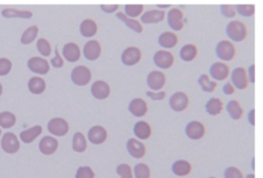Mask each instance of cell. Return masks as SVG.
I'll use <instances>...</instances> for the list:
<instances>
[{
	"label": "cell",
	"mask_w": 263,
	"mask_h": 178,
	"mask_svg": "<svg viewBox=\"0 0 263 178\" xmlns=\"http://www.w3.org/2000/svg\"><path fill=\"white\" fill-rule=\"evenodd\" d=\"M171 5L170 4H158L157 5V7L160 9V8H168V7H170Z\"/></svg>",
	"instance_id": "53"
},
{
	"label": "cell",
	"mask_w": 263,
	"mask_h": 178,
	"mask_svg": "<svg viewBox=\"0 0 263 178\" xmlns=\"http://www.w3.org/2000/svg\"><path fill=\"white\" fill-rule=\"evenodd\" d=\"M245 178H255V175L253 173H249Z\"/></svg>",
	"instance_id": "55"
},
{
	"label": "cell",
	"mask_w": 263,
	"mask_h": 178,
	"mask_svg": "<svg viewBox=\"0 0 263 178\" xmlns=\"http://www.w3.org/2000/svg\"><path fill=\"white\" fill-rule=\"evenodd\" d=\"M12 69V62L7 58H0V77H3L10 73Z\"/></svg>",
	"instance_id": "44"
},
{
	"label": "cell",
	"mask_w": 263,
	"mask_h": 178,
	"mask_svg": "<svg viewBox=\"0 0 263 178\" xmlns=\"http://www.w3.org/2000/svg\"><path fill=\"white\" fill-rule=\"evenodd\" d=\"M166 12L162 9H150L145 11L140 18L142 24H158L166 18Z\"/></svg>",
	"instance_id": "22"
},
{
	"label": "cell",
	"mask_w": 263,
	"mask_h": 178,
	"mask_svg": "<svg viewBox=\"0 0 263 178\" xmlns=\"http://www.w3.org/2000/svg\"><path fill=\"white\" fill-rule=\"evenodd\" d=\"M226 34L230 40L242 42L248 35V29L243 22L232 21L226 26Z\"/></svg>",
	"instance_id": "1"
},
{
	"label": "cell",
	"mask_w": 263,
	"mask_h": 178,
	"mask_svg": "<svg viewBox=\"0 0 263 178\" xmlns=\"http://www.w3.org/2000/svg\"><path fill=\"white\" fill-rule=\"evenodd\" d=\"M144 11L143 4H127L124 6V14L129 18L137 19L138 17H141Z\"/></svg>",
	"instance_id": "40"
},
{
	"label": "cell",
	"mask_w": 263,
	"mask_h": 178,
	"mask_svg": "<svg viewBox=\"0 0 263 178\" xmlns=\"http://www.w3.org/2000/svg\"><path fill=\"white\" fill-rule=\"evenodd\" d=\"M167 78L166 75L160 72V71H151L147 75V85L150 88V90L152 91H160L162 88H164L166 84Z\"/></svg>",
	"instance_id": "9"
},
{
	"label": "cell",
	"mask_w": 263,
	"mask_h": 178,
	"mask_svg": "<svg viewBox=\"0 0 263 178\" xmlns=\"http://www.w3.org/2000/svg\"><path fill=\"white\" fill-rule=\"evenodd\" d=\"M82 55L87 60H97L102 55V46L98 40L91 39L83 45Z\"/></svg>",
	"instance_id": "7"
},
{
	"label": "cell",
	"mask_w": 263,
	"mask_h": 178,
	"mask_svg": "<svg viewBox=\"0 0 263 178\" xmlns=\"http://www.w3.org/2000/svg\"><path fill=\"white\" fill-rule=\"evenodd\" d=\"M116 18L118 20H120L124 25L128 28H130L132 31H134L135 33H138L140 34L143 32V25L140 21H138L137 19H132V18H129L124 12L122 11H117L116 12Z\"/></svg>",
	"instance_id": "26"
},
{
	"label": "cell",
	"mask_w": 263,
	"mask_h": 178,
	"mask_svg": "<svg viewBox=\"0 0 263 178\" xmlns=\"http://www.w3.org/2000/svg\"><path fill=\"white\" fill-rule=\"evenodd\" d=\"M222 90H223V92H224L225 94L230 95V94H232V93L234 92L235 88H234V86L231 84V82H227V83H225V84H224V86H223V88H222Z\"/></svg>",
	"instance_id": "50"
},
{
	"label": "cell",
	"mask_w": 263,
	"mask_h": 178,
	"mask_svg": "<svg viewBox=\"0 0 263 178\" xmlns=\"http://www.w3.org/2000/svg\"><path fill=\"white\" fill-rule=\"evenodd\" d=\"M206 112L211 116H217L223 110V103L222 100L216 97L210 98L206 104Z\"/></svg>",
	"instance_id": "35"
},
{
	"label": "cell",
	"mask_w": 263,
	"mask_h": 178,
	"mask_svg": "<svg viewBox=\"0 0 263 178\" xmlns=\"http://www.w3.org/2000/svg\"><path fill=\"white\" fill-rule=\"evenodd\" d=\"M146 95L152 100H162L166 97V91L160 90V91H152V90H148L146 91Z\"/></svg>",
	"instance_id": "48"
},
{
	"label": "cell",
	"mask_w": 263,
	"mask_h": 178,
	"mask_svg": "<svg viewBox=\"0 0 263 178\" xmlns=\"http://www.w3.org/2000/svg\"><path fill=\"white\" fill-rule=\"evenodd\" d=\"M177 43H178V36L174 32L166 31L162 32L158 36V44L165 49L173 48L177 45Z\"/></svg>",
	"instance_id": "28"
},
{
	"label": "cell",
	"mask_w": 263,
	"mask_h": 178,
	"mask_svg": "<svg viewBox=\"0 0 263 178\" xmlns=\"http://www.w3.org/2000/svg\"><path fill=\"white\" fill-rule=\"evenodd\" d=\"M2 130H1V128H0V139H1V137H2Z\"/></svg>",
	"instance_id": "56"
},
{
	"label": "cell",
	"mask_w": 263,
	"mask_h": 178,
	"mask_svg": "<svg viewBox=\"0 0 263 178\" xmlns=\"http://www.w3.org/2000/svg\"><path fill=\"white\" fill-rule=\"evenodd\" d=\"M70 129L69 123L60 117L52 118L47 123V131L51 133L53 136L57 137H62L65 136Z\"/></svg>",
	"instance_id": "4"
},
{
	"label": "cell",
	"mask_w": 263,
	"mask_h": 178,
	"mask_svg": "<svg viewBox=\"0 0 263 178\" xmlns=\"http://www.w3.org/2000/svg\"><path fill=\"white\" fill-rule=\"evenodd\" d=\"M224 178H244V176L239 168L230 166L224 170Z\"/></svg>",
	"instance_id": "46"
},
{
	"label": "cell",
	"mask_w": 263,
	"mask_h": 178,
	"mask_svg": "<svg viewBox=\"0 0 263 178\" xmlns=\"http://www.w3.org/2000/svg\"><path fill=\"white\" fill-rule=\"evenodd\" d=\"M188 103H189L188 96H187V94L182 91H177V92L173 93L169 100L170 108L174 112H177V113L183 112L184 110H186V108L188 107Z\"/></svg>",
	"instance_id": "15"
},
{
	"label": "cell",
	"mask_w": 263,
	"mask_h": 178,
	"mask_svg": "<svg viewBox=\"0 0 263 178\" xmlns=\"http://www.w3.org/2000/svg\"><path fill=\"white\" fill-rule=\"evenodd\" d=\"M127 150L134 159H142L146 155V147L142 141L135 137H131L127 142Z\"/></svg>",
	"instance_id": "14"
},
{
	"label": "cell",
	"mask_w": 263,
	"mask_h": 178,
	"mask_svg": "<svg viewBox=\"0 0 263 178\" xmlns=\"http://www.w3.org/2000/svg\"><path fill=\"white\" fill-rule=\"evenodd\" d=\"M172 172L179 177L187 176L191 172V165L186 160H177L172 165Z\"/></svg>",
	"instance_id": "30"
},
{
	"label": "cell",
	"mask_w": 263,
	"mask_h": 178,
	"mask_svg": "<svg viewBox=\"0 0 263 178\" xmlns=\"http://www.w3.org/2000/svg\"><path fill=\"white\" fill-rule=\"evenodd\" d=\"M142 59V52L139 47L129 46L123 50L120 56L121 62L127 67H133L137 65Z\"/></svg>",
	"instance_id": "6"
},
{
	"label": "cell",
	"mask_w": 263,
	"mask_h": 178,
	"mask_svg": "<svg viewBox=\"0 0 263 178\" xmlns=\"http://www.w3.org/2000/svg\"><path fill=\"white\" fill-rule=\"evenodd\" d=\"M28 89L32 94L40 95L45 91L46 83L39 76H33L28 81Z\"/></svg>",
	"instance_id": "29"
},
{
	"label": "cell",
	"mask_w": 263,
	"mask_h": 178,
	"mask_svg": "<svg viewBox=\"0 0 263 178\" xmlns=\"http://www.w3.org/2000/svg\"><path fill=\"white\" fill-rule=\"evenodd\" d=\"M129 112L136 118L144 117L148 112V106L146 101L141 97L133 98L129 104Z\"/></svg>",
	"instance_id": "21"
},
{
	"label": "cell",
	"mask_w": 263,
	"mask_h": 178,
	"mask_svg": "<svg viewBox=\"0 0 263 178\" xmlns=\"http://www.w3.org/2000/svg\"><path fill=\"white\" fill-rule=\"evenodd\" d=\"M134 134L140 141H146L152 134V128L146 121H138L134 125Z\"/></svg>",
	"instance_id": "24"
},
{
	"label": "cell",
	"mask_w": 263,
	"mask_h": 178,
	"mask_svg": "<svg viewBox=\"0 0 263 178\" xmlns=\"http://www.w3.org/2000/svg\"><path fill=\"white\" fill-rule=\"evenodd\" d=\"M185 133L187 137L192 139V141H198L203 138L206 133V128L203 123L198 121H191L185 127Z\"/></svg>",
	"instance_id": "20"
},
{
	"label": "cell",
	"mask_w": 263,
	"mask_h": 178,
	"mask_svg": "<svg viewBox=\"0 0 263 178\" xmlns=\"http://www.w3.org/2000/svg\"><path fill=\"white\" fill-rule=\"evenodd\" d=\"M96 174L90 166H80L75 173V178H95Z\"/></svg>",
	"instance_id": "43"
},
{
	"label": "cell",
	"mask_w": 263,
	"mask_h": 178,
	"mask_svg": "<svg viewBox=\"0 0 263 178\" xmlns=\"http://www.w3.org/2000/svg\"><path fill=\"white\" fill-rule=\"evenodd\" d=\"M248 121L252 126H255V110H251L248 115Z\"/></svg>",
	"instance_id": "52"
},
{
	"label": "cell",
	"mask_w": 263,
	"mask_h": 178,
	"mask_svg": "<svg viewBox=\"0 0 263 178\" xmlns=\"http://www.w3.org/2000/svg\"><path fill=\"white\" fill-rule=\"evenodd\" d=\"M216 55L223 61H229L235 56V48L229 40H222L216 46Z\"/></svg>",
	"instance_id": "12"
},
{
	"label": "cell",
	"mask_w": 263,
	"mask_h": 178,
	"mask_svg": "<svg viewBox=\"0 0 263 178\" xmlns=\"http://www.w3.org/2000/svg\"><path fill=\"white\" fill-rule=\"evenodd\" d=\"M91 93L96 99L103 100L110 96L111 87L104 80H96L91 86Z\"/></svg>",
	"instance_id": "16"
},
{
	"label": "cell",
	"mask_w": 263,
	"mask_h": 178,
	"mask_svg": "<svg viewBox=\"0 0 263 178\" xmlns=\"http://www.w3.org/2000/svg\"><path fill=\"white\" fill-rule=\"evenodd\" d=\"M174 60H175V59H174L173 54L166 49L157 50V52L153 56L154 65L161 70L170 69L173 66Z\"/></svg>",
	"instance_id": "8"
},
{
	"label": "cell",
	"mask_w": 263,
	"mask_h": 178,
	"mask_svg": "<svg viewBox=\"0 0 263 178\" xmlns=\"http://www.w3.org/2000/svg\"><path fill=\"white\" fill-rule=\"evenodd\" d=\"M0 147L5 154L15 155L21 148L19 137L12 132H5L0 139Z\"/></svg>",
	"instance_id": "2"
},
{
	"label": "cell",
	"mask_w": 263,
	"mask_h": 178,
	"mask_svg": "<svg viewBox=\"0 0 263 178\" xmlns=\"http://www.w3.org/2000/svg\"><path fill=\"white\" fill-rule=\"evenodd\" d=\"M39 29L36 25H32V26L28 27L27 29H25V31L22 33L20 42L23 45H29L32 42H34L37 39V36H38Z\"/></svg>",
	"instance_id": "31"
},
{
	"label": "cell",
	"mask_w": 263,
	"mask_h": 178,
	"mask_svg": "<svg viewBox=\"0 0 263 178\" xmlns=\"http://www.w3.org/2000/svg\"><path fill=\"white\" fill-rule=\"evenodd\" d=\"M62 56L69 62H76L81 58V50L75 42H67L62 48Z\"/></svg>",
	"instance_id": "18"
},
{
	"label": "cell",
	"mask_w": 263,
	"mask_h": 178,
	"mask_svg": "<svg viewBox=\"0 0 263 178\" xmlns=\"http://www.w3.org/2000/svg\"><path fill=\"white\" fill-rule=\"evenodd\" d=\"M198 85L202 88V90L205 92H213L217 87V82L215 80L211 79L207 74H202L198 77L197 80Z\"/></svg>",
	"instance_id": "36"
},
{
	"label": "cell",
	"mask_w": 263,
	"mask_h": 178,
	"mask_svg": "<svg viewBox=\"0 0 263 178\" xmlns=\"http://www.w3.org/2000/svg\"><path fill=\"white\" fill-rule=\"evenodd\" d=\"M220 11L223 17L225 18H234L235 14H236V10L234 5L231 4H223L220 6Z\"/></svg>",
	"instance_id": "47"
},
{
	"label": "cell",
	"mask_w": 263,
	"mask_h": 178,
	"mask_svg": "<svg viewBox=\"0 0 263 178\" xmlns=\"http://www.w3.org/2000/svg\"><path fill=\"white\" fill-rule=\"evenodd\" d=\"M28 69L37 75H46L51 70V63L42 57H31L27 60Z\"/></svg>",
	"instance_id": "5"
},
{
	"label": "cell",
	"mask_w": 263,
	"mask_h": 178,
	"mask_svg": "<svg viewBox=\"0 0 263 178\" xmlns=\"http://www.w3.org/2000/svg\"><path fill=\"white\" fill-rule=\"evenodd\" d=\"M119 5L118 4H102L100 6L102 11H104L105 14H114V12H117Z\"/></svg>",
	"instance_id": "49"
},
{
	"label": "cell",
	"mask_w": 263,
	"mask_h": 178,
	"mask_svg": "<svg viewBox=\"0 0 263 178\" xmlns=\"http://www.w3.org/2000/svg\"><path fill=\"white\" fill-rule=\"evenodd\" d=\"M248 79L249 82L255 83V65H251L248 69Z\"/></svg>",
	"instance_id": "51"
},
{
	"label": "cell",
	"mask_w": 263,
	"mask_h": 178,
	"mask_svg": "<svg viewBox=\"0 0 263 178\" xmlns=\"http://www.w3.org/2000/svg\"><path fill=\"white\" fill-rule=\"evenodd\" d=\"M183 12L181 9L174 7L169 10L167 14V21L169 27L173 31H181L184 27V22H183Z\"/></svg>",
	"instance_id": "13"
},
{
	"label": "cell",
	"mask_w": 263,
	"mask_h": 178,
	"mask_svg": "<svg viewBox=\"0 0 263 178\" xmlns=\"http://www.w3.org/2000/svg\"><path fill=\"white\" fill-rule=\"evenodd\" d=\"M1 16L6 19L29 20L33 17V14L31 10L28 9H16L11 7H5L1 10Z\"/></svg>",
	"instance_id": "25"
},
{
	"label": "cell",
	"mask_w": 263,
	"mask_h": 178,
	"mask_svg": "<svg viewBox=\"0 0 263 178\" xmlns=\"http://www.w3.org/2000/svg\"><path fill=\"white\" fill-rule=\"evenodd\" d=\"M135 178H150L151 177V170L149 166L144 163H138L133 169Z\"/></svg>",
	"instance_id": "39"
},
{
	"label": "cell",
	"mask_w": 263,
	"mask_h": 178,
	"mask_svg": "<svg viewBox=\"0 0 263 178\" xmlns=\"http://www.w3.org/2000/svg\"><path fill=\"white\" fill-rule=\"evenodd\" d=\"M116 174L120 178H135L134 177V171L129 164L121 163L117 165L116 167Z\"/></svg>",
	"instance_id": "41"
},
{
	"label": "cell",
	"mask_w": 263,
	"mask_h": 178,
	"mask_svg": "<svg viewBox=\"0 0 263 178\" xmlns=\"http://www.w3.org/2000/svg\"><path fill=\"white\" fill-rule=\"evenodd\" d=\"M230 80H231V84L234 86V88L240 89V90H243V89L247 88V86L249 84L248 72L243 67L235 68L231 72Z\"/></svg>",
	"instance_id": "17"
},
{
	"label": "cell",
	"mask_w": 263,
	"mask_h": 178,
	"mask_svg": "<svg viewBox=\"0 0 263 178\" xmlns=\"http://www.w3.org/2000/svg\"><path fill=\"white\" fill-rule=\"evenodd\" d=\"M17 123V117L14 113L9 111L0 112V128L9 129Z\"/></svg>",
	"instance_id": "33"
},
{
	"label": "cell",
	"mask_w": 263,
	"mask_h": 178,
	"mask_svg": "<svg viewBox=\"0 0 263 178\" xmlns=\"http://www.w3.org/2000/svg\"><path fill=\"white\" fill-rule=\"evenodd\" d=\"M36 49L42 58H47L53 53L52 45L47 39H45V38H39V39H37Z\"/></svg>",
	"instance_id": "38"
},
{
	"label": "cell",
	"mask_w": 263,
	"mask_h": 178,
	"mask_svg": "<svg viewBox=\"0 0 263 178\" xmlns=\"http://www.w3.org/2000/svg\"><path fill=\"white\" fill-rule=\"evenodd\" d=\"M59 142L53 135L43 136L38 143V149L44 156H52L58 150Z\"/></svg>",
	"instance_id": "11"
},
{
	"label": "cell",
	"mask_w": 263,
	"mask_h": 178,
	"mask_svg": "<svg viewBox=\"0 0 263 178\" xmlns=\"http://www.w3.org/2000/svg\"><path fill=\"white\" fill-rule=\"evenodd\" d=\"M209 178H216V177H209Z\"/></svg>",
	"instance_id": "57"
},
{
	"label": "cell",
	"mask_w": 263,
	"mask_h": 178,
	"mask_svg": "<svg viewBox=\"0 0 263 178\" xmlns=\"http://www.w3.org/2000/svg\"><path fill=\"white\" fill-rule=\"evenodd\" d=\"M71 81L76 86H85L92 80V72L86 66L79 65L75 67L70 75Z\"/></svg>",
	"instance_id": "3"
},
{
	"label": "cell",
	"mask_w": 263,
	"mask_h": 178,
	"mask_svg": "<svg viewBox=\"0 0 263 178\" xmlns=\"http://www.w3.org/2000/svg\"><path fill=\"white\" fill-rule=\"evenodd\" d=\"M229 67L222 61H217L213 63L210 68V76L213 80L222 81L226 79L229 76Z\"/></svg>",
	"instance_id": "19"
},
{
	"label": "cell",
	"mask_w": 263,
	"mask_h": 178,
	"mask_svg": "<svg viewBox=\"0 0 263 178\" xmlns=\"http://www.w3.org/2000/svg\"><path fill=\"white\" fill-rule=\"evenodd\" d=\"M87 148L86 137L82 132H75L72 137V149L78 154H82Z\"/></svg>",
	"instance_id": "32"
},
{
	"label": "cell",
	"mask_w": 263,
	"mask_h": 178,
	"mask_svg": "<svg viewBox=\"0 0 263 178\" xmlns=\"http://www.w3.org/2000/svg\"><path fill=\"white\" fill-rule=\"evenodd\" d=\"M108 132L101 125H95L87 131V141L95 146H100L107 141Z\"/></svg>",
	"instance_id": "10"
},
{
	"label": "cell",
	"mask_w": 263,
	"mask_h": 178,
	"mask_svg": "<svg viewBox=\"0 0 263 178\" xmlns=\"http://www.w3.org/2000/svg\"><path fill=\"white\" fill-rule=\"evenodd\" d=\"M43 129H42V126L40 125H34L28 129H25L23 131H21L20 133V139L23 144H32L37 137H39L42 133Z\"/></svg>",
	"instance_id": "23"
},
{
	"label": "cell",
	"mask_w": 263,
	"mask_h": 178,
	"mask_svg": "<svg viewBox=\"0 0 263 178\" xmlns=\"http://www.w3.org/2000/svg\"><path fill=\"white\" fill-rule=\"evenodd\" d=\"M226 111L228 113V115L231 119L233 120H239L243 116V108L241 107L240 103L237 100H230L226 105Z\"/></svg>",
	"instance_id": "37"
},
{
	"label": "cell",
	"mask_w": 263,
	"mask_h": 178,
	"mask_svg": "<svg viewBox=\"0 0 263 178\" xmlns=\"http://www.w3.org/2000/svg\"><path fill=\"white\" fill-rule=\"evenodd\" d=\"M197 56V48L194 44H185L181 47L179 57L184 61H192Z\"/></svg>",
	"instance_id": "34"
},
{
	"label": "cell",
	"mask_w": 263,
	"mask_h": 178,
	"mask_svg": "<svg viewBox=\"0 0 263 178\" xmlns=\"http://www.w3.org/2000/svg\"><path fill=\"white\" fill-rule=\"evenodd\" d=\"M79 32L84 38H93L98 33V25L92 19H84L79 25Z\"/></svg>",
	"instance_id": "27"
},
{
	"label": "cell",
	"mask_w": 263,
	"mask_h": 178,
	"mask_svg": "<svg viewBox=\"0 0 263 178\" xmlns=\"http://www.w3.org/2000/svg\"><path fill=\"white\" fill-rule=\"evenodd\" d=\"M49 63H51L55 69H60L64 66V58L60 54L58 47L55 48V57L51 59Z\"/></svg>",
	"instance_id": "45"
},
{
	"label": "cell",
	"mask_w": 263,
	"mask_h": 178,
	"mask_svg": "<svg viewBox=\"0 0 263 178\" xmlns=\"http://www.w3.org/2000/svg\"><path fill=\"white\" fill-rule=\"evenodd\" d=\"M234 7L237 14L247 18L252 17L255 12V6L253 4H237Z\"/></svg>",
	"instance_id": "42"
},
{
	"label": "cell",
	"mask_w": 263,
	"mask_h": 178,
	"mask_svg": "<svg viewBox=\"0 0 263 178\" xmlns=\"http://www.w3.org/2000/svg\"><path fill=\"white\" fill-rule=\"evenodd\" d=\"M2 92H3V85L1 84V82H0V96L2 95Z\"/></svg>",
	"instance_id": "54"
}]
</instances>
